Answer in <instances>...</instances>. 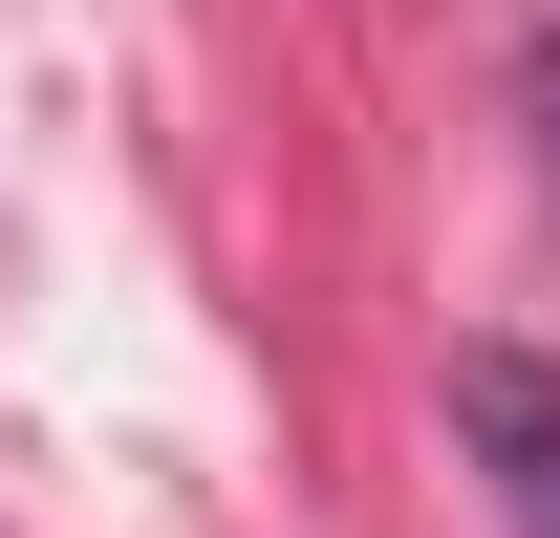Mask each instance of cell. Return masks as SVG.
Masks as SVG:
<instances>
[{
  "label": "cell",
  "instance_id": "cell-1",
  "mask_svg": "<svg viewBox=\"0 0 560 538\" xmlns=\"http://www.w3.org/2000/svg\"><path fill=\"white\" fill-rule=\"evenodd\" d=\"M453 453L495 473L517 538H560V366H539V344H453Z\"/></svg>",
  "mask_w": 560,
  "mask_h": 538
},
{
  "label": "cell",
  "instance_id": "cell-2",
  "mask_svg": "<svg viewBox=\"0 0 560 538\" xmlns=\"http://www.w3.org/2000/svg\"><path fill=\"white\" fill-rule=\"evenodd\" d=\"M517 108H539V130H560V44H517Z\"/></svg>",
  "mask_w": 560,
  "mask_h": 538
}]
</instances>
